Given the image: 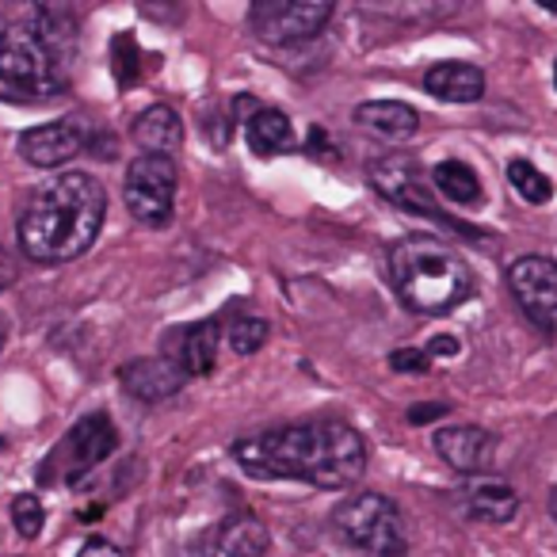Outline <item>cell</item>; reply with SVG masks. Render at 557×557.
Instances as JSON below:
<instances>
[{"instance_id": "obj_1", "label": "cell", "mask_w": 557, "mask_h": 557, "mask_svg": "<svg viewBox=\"0 0 557 557\" xmlns=\"http://www.w3.org/2000/svg\"><path fill=\"white\" fill-rule=\"evenodd\" d=\"M237 466L256 481H302L341 493L367 473V443L344 420H302L233 443Z\"/></svg>"}, {"instance_id": "obj_2", "label": "cell", "mask_w": 557, "mask_h": 557, "mask_svg": "<svg viewBox=\"0 0 557 557\" xmlns=\"http://www.w3.org/2000/svg\"><path fill=\"white\" fill-rule=\"evenodd\" d=\"M77 16L62 4H39L0 27V100L47 103L62 96L77 62Z\"/></svg>"}, {"instance_id": "obj_3", "label": "cell", "mask_w": 557, "mask_h": 557, "mask_svg": "<svg viewBox=\"0 0 557 557\" xmlns=\"http://www.w3.org/2000/svg\"><path fill=\"white\" fill-rule=\"evenodd\" d=\"M108 218V191L88 172H62L27 199L16 222L20 248L35 263H70L96 245Z\"/></svg>"}, {"instance_id": "obj_4", "label": "cell", "mask_w": 557, "mask_h": 557, "mask_svg": "<svg viewBox=\"0 0 557 557\" xmlns=\"http://www.w3.org/2000/svg\"><path fill=\"white\" fill-rule=\"evenodd\" d=\"M389 275H394L397 298L424 318H443L473 295L470 263L432 233H409V237L394 240Z\"/></svg>"}, {"instance_id": "obj_5", "label": "cell", "mask_w": 557, "mask_h": 557, "mask_svg": "<svg viewBox=\"0 0 557 557\" xmlns=\"http://www.w3.org/2000/svg\"><path fill=\"white\" fill-rule=\"evenodd\" d=\"M333 527L344 546L359 549L363 557H405V519L389 496L356 493L333 511Z\"/></svg>"}, {"instance_id": "obj_6", "label": "cell", "mask_w": 557, "mask_h": 557, "mask_svg": "<svg viewBox=\"0 0 557 557\" xmlns=\"http://www.w3.org/2000/svg\"><path fill=\"white\" fill-rule=\"evenodd\" d=\"M115 447H119V432H115V424H111L108 412H88V417H81L77 424L70 428V435L50 450L39 478L73 485V481H81L88 470H96Z\"/></svg>"}, {"instance_id": "obj_7", "label": "cell", "mask_w": 557, "mask_h": 557, "mask_svg": "<svg viewBox=\"0 0 557 557\" xmlns=\"http://www.w3.org/2000/svg\"><path fill=\"white\" fill-rule=\"evenodd\" d=\"M176 184H180V169L172 157H134L126 164V210L138 218L141 225H161L172 222V202H176Z\"/></svg>"}, {"instance_id": "obj_8", "label": "cell", "mask_w": 557, "mask_h": 557, "mask_svg": "<svg viewBox=\"0 0 557 557\" xmlns=\"http://www.w3.org/2000/svg\"><path fill=\"white\" fill-rule=\"evenodd\" d=\"M333 20L329 0H256L248 9V27L268 47H295Z\"/></svg>"}, {"instance_id": "obj_9", "label": "cell", "mask_w": 557, "mask_h": 557, "mask_svg": "<svg viewBox=\"0 0 557 557\" xmlns=\"http://www.w3.org/2000/svg\"><path fill=\"white\" fill-rule=\"evenodd\" d=\"M371 187L389 199L394 207L412 210V214L435 218V222H450L447 210L435 202V187H432V172H424V164L409 153H394L382 157L371 164Z\"/></svg>"}, {"instance_id": "obj_10", "label": "cell", "mask_w": 557, "mask_h": 557, "mask_svg": "<svg viewBox=\"0 0 557 557\" xmlns=\"http://www.w3.org/2000/svg\"><path fill=\"white\" fill-rule=\"evenodd\" d=\"M508 287L519 310L539 325L542 333L557 329V263L549 256H519L508 268Z\"/></svg>"}, {"instance_id": "obj_11", "label": "cell", "mask_w": 557, "mask_h": 557, "mask_svg": "<svg viewBox=\"0 0 557 557\" xmlns=\"http://www.w3.org/2000/svg\"><path fill=\"white\" fill-rule=\"evenodd\" d=\"M88 149V134L77 119H58L20 134V153L35 169H62L65 161L81 157Z\"/></svg>"}, {"instance_id": "obj_12", "label": "cell", "mask_w": 557, "mask_h": 557, "mask_svg": "<svg viewBox=\"0 0 557 557\" xmlns=\"http://www.w3.org/2000/svg\"><path fill=\"white\" fill-rule=\"evenodd\" d=\"M432 443L443 462L458 473H485L500 447V440L481 424H447L432 435Z\"/></svg>"}, {"instance_id": "obj_13", "label": "cell", "mask_w": 557, "mask_h": 557, "mask_svg": "<svg viewBox=\"0 0 557 557\" xmlns=\"http://www.w3.org/2000/svg\"><path fill=\"white\" fill-rule=\"evenodd\" d=\"M218 344H222V325L214 318L195 321V325L180 329V333H169L164 359H172L187 379H207L218 367Z\"/></svg>"}, {"instance_id": "obj_14", "label": "cell", "mask_w": 557, "mask_h": 557, "mask_svg": "<svg viewBox=\"0 0 557 557\" xmlns=\"http://www.w3.org/2000/svg\"><path fill=\"white\" fill-rule=\"evenodd\" d=\"M119 382H123L126 394H134L138 401L157 405V401H164V397L180 394L187 374L180 371L172 359L157 356V359H134V363H126L123 374H119Z\"/></svg>"}, {"instance_id": "obj_15", "label": "cell", "mask_w": 557, "mask_h": 557, "mask_svg": "<svg viewBox=\"0 0 557 557\" xmlns=\"http://www.w3.org/2000/svg\"><path fill=\"white\" fill-rule=\"evenodd\" d=\"M134 141L146 149V157H172L184 146V119L169 103H149L131 126Z\"/></svg>"}, {"instance_id": "obj_16", "label": "cell", "mask_w": 557, "mask_h": 557, "mask_svg": "<svg viewBox=\"0 0 557 557\" xmlns=\"http://www.w3.org/2000/svg\"><path fill=\"white\" fill-rule=\"evenodd\" d=\"M424 88L443 103H478L485 96V73L470 62H440L428 70Z\"/></svg>"}, {"instance_id": "obj_17", "label": "cell", "mask_w": 557, "mask_h": 557, "mask_svg": "<svg viewBox=\"0 0 557 557\" xmlns=\"http://www.w3.org/2000/svg\"><path fill=\"white\" fill-rule=\"evenodd\" d=\"M356 123L382 141H409L420 126V115L401 100H371L356 108Z\"/></svg>"}, {"instance_id": "obj_18", "label": "cell", "mask_w": 557, "mask_h": 557, "mask_svg": "<svg viewBox=\"0 0 557 557\" xmlns=\"http://www.w3.org/2000/svg\"><path fill=\"white\" fill-rule=\"evenodd\" d=\"M466 511L481 523H508L519 511V493L504 481H473L462 496Z\"/></svg>"}, {"instance_id": "obj_19", "label": "cell", "mask_w": 557, "mask_h": 557, "mask_svg": "<svg viewBox=\"0 0 557 557\" xmlns=\"http://www.w3.org/2000/svg\"><path fill=\"white\" fill-rule=\"evenodd\" d=\"M245 134H248V146H252V153H260V157L283 153V149H290V141H295L290 119L283 115V111H275V108L256 111V115L245 123Z\"/></svg>"}, {"instance_id": "obj_20", "label": "cell", "mask_w": 557, "mask_h": 557, "mask_svg": "<svg viewBox=\"0 0 557 557\" xmlns=\"http://www.w3.org/2000/svg\"><path fill=\"white\" fill-rule=\"evenodd\" d=\"M432 187L443 195V199L458 202V207H478V202H481L478 172H473L470 164L455 161V157L435 164V169H432Z\"/></svg>"}, {"instance_id": "obj_21", "label": "cell", "mask_w": 557, "mask_h": 557, "mask_svg": "<svg viewBox=\"0 0 557 557\" xmlns=\"http://www.w3.org/2000/svg\"><path fill=\"white\" fill-rule=\"evenodd\" d=\"M508 180H511V187H516V195L523 202H534V207H542V202L554 199V184H549V176L534 169L531 161H511L508 164Z\"/></svg>"}, {"instance_id": "obj_22", "label": "cell", "mask_w": 557, "mask_h": 557, "mask_svg": "<svg viewBox=\"0 0 557 557\" xmlns=\"http://www.w3.org/2000/svg\"><path fill=\"white\" fill-rule=\"evenodd\" d=\"M225 557H268V531L256 519H240L225 534Z\"/></svg>"}, {"instance_id": "obj_23", "label": "cell", "mask_w": 557, "mask_h": 557, "mask_svg": "<svg viewBox=\"0 0 557 557\" xmlns=\"http://www.w3.org/2000/svg\"><path fill=\"white\" fill-rule=\"evenodd\" d=\"M141 50H138V39L134 35H115L111 42V70H115V81L119 85H138L141 77Z\"/></svg>"}, {"instance_id": "obj_24", "label": "cell", "mask_w": 557, "mask_h": 557, "mask_svg": "<svg viewBox=\"0 0 557 557\" xmlns=\"http://www.w3.org/2000/svg\"><path fill=\"white\" fill-rule=\"evenodd\" d=\"M271 336V325L263 318H237L230 325V348L237 356H256V351L268 344Z\"/></svg>"}, {"instance_id": "obj_25", "label": "cell", "mask_w": 557, "mask_h": 557, "mask_svg": "<svg viewBox=\"0 0 557 557\" xmlns=\"http://www.w3.org/2000/svg\"><path fill=\"white\" fill-rule=\"evenodd\" d=\"M42 519H47V508H42V500L35 493H20L12 500V523H16V531L24 539H39Z\"/></svg>"}, {"instance_id": "obj_26", "label": "cell", "mask_w": 557, "mask_h": 557, "mask_svg": "<svg viewBox=\"0 0 557 557\" xmlns=\"http://www.w3.org/2000/svg\"><path fill=\"white\" fill-rule=\"evenodd\" d=\"M389 367H394L397 374H424L428 367H432V356H428L424 348H401L389 356Z\"/></svg>"}, {"instance_id": "obj_27", "label": "cell", "mask_w": 557, "mask_h": 557, "mask_svg": "<svg viewBox=\"0 0 557 557\" xmlns=\"http://www.w3.org/2000/svg\"><path fill=\"white\" fill-rule=\"evenodd\" d=\"M77 557H126V554L115 546V542H108V539H88L85 546H81Z\"/></svg>"}, {"instance_id": "obj_28", "label": "cell", "mask_w": 557, "mask_h": 557, "mask_svg": "<svg viewBox=\"0 0 557 557\" xmlns=\"http://www.w3.org/2000/svg\"><path fill=\"white\" fill-rule=\"evenodd\" d=\"M12 278H16V260H12V252L4 245H0V290L12 287Z\"/></svg>"}, {"instance_id": "obj_29", "label": "cell", "mask_w": 557, "mask_h": 557, "mask_svg": "<svg viewBox=\"0 0 557 557\" xmlns=\"http://www.w3.org/2000/svg\"><path fill=\"white\" fill-rule=\"evenodd\" d=\"M458 348H462V344H458L455 336H435V341L428 344L424 351H428V356L435 359V356H458Z\"/></svg>"}, {"instance_id": "obj_30", "label": "cell", "mask_w": 557, "mask_h": 557, "mask_svg": "<svg viewBox=\"0 0 557 557\" xmlns=\"http://www.w3.org/2000/svg\"><path fill=\"white\" fill-rule=\"evenodd\" d=\"M447 412V405H417V409H409V420L412 424H424V420H435Z\"/></svg>"}, {"instance_id": "obj_31", "label": "cell", "mask_w": 557, "mask_h": 557, "mask_svg": "<svg viewBox=\"0 0 557 557\" xmlns=\"http://www.w3.org/2000/svg\"><path fill=\"white\" fill-rule=\"evenodd\" d=\"M4 344H9V321L0 318V351H4Z\"/></svg>"}, {"instance_id": "obj_32", "label": "cell", "mask_w": 557, "mask_h": 557, "mask_svg": "<svg viewBox=\"0 0 557 557\" xmlns=\"http://www.w3.org/2000/svg\"><path fill=\"white\" fill-rule=\"evenodd\" d=\"M549 516H554V523H557V485L549 488Z\"/></svg>"}, {"instance_id": "obj_33", "label": "cell", "mask_w": 557, "mask_h": 557, "mask_svg": "<svg viewBox=\"0 0 557 557\" xmlns=\"http://www.w3.org/2000/svg\"><path fill=\"white\" fill-rule=\"evenodd\" d=\"M539 9H546V12H554V16H557V4H554V0H539Z\"/></svg>"}, {"instance_id": "obj_34", "label": "cell", "mask_w": 557, "mask_h": 557, "mask_svg": "<svg viewBox=\"0 0 557 557\" xmlns=\"http://www.w3.org/2000/svg\"><path fill=\"white\" fill-rule=\"evenodd\" d=\"M554 85H557V62H554Z\"/></svg>"}]
</instances>
